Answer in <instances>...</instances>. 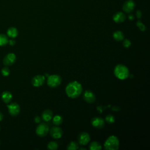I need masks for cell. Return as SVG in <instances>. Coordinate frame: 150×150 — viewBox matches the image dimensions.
<instances>
[{
  "label": "cell",
  "instance_id": "obj_6",
  "mask_svg": "<svg viewBox=\"0 0 150 150\" xmlns=\"http://www.w3.org/2000/svg\"><path fill=\"white\" fill-rule=\"evenodd\" d=\"M9 113L12 116H17L20 113V106L17 103H12L7 105Z\"/></svg>",
  "mask_w": 150,
  "mask_h": 150
},
{
  "label": "cell",
  "instance_id": "obj_5",
  "mask_svg": "<svg viewBox=\"0 0 150 150\" xmlns=\"http://www.w3.org/2000/svg\"><path fill=\"white\" fill-rule=\"evenodd\" d=\"M49 131V126L45 123H40L36 128V134L40 137H45Z\"/></svg>",
  "mask_w": 150,
  "mask_h": 150
},
{
  "label": "cell",
  "instance_id": "obj_36",
  "mask_svg": "<svg viewBox=\"0 0 150 150\" xmlns=\"http://www.w3.org/2000/svg\"><path fill=\"white\" fill-rule=\"evenodd\" d=\"M0 144H1V142H0Z\"/></svg>",
  "mask_w": 150,
  "mask_h": 150
},
{
  "label": "cell",
  "instance_id": "obj_19",
  "mask_svg": "<svg viewBox=\"0 0 150 150\" xmlns=\"http://www.w3.org/2000/svg\"><path fill=\"white\" fill-rule=\"evenodd\" d=\"M52 123L54 125H60L62 124L63 123V118L61 115H56L54 117H52Z\"/></svg>",
  "mask_w": 150,
  "mask_h": 150
},
{
  "label": "cell",
  "instance_id": "obj_30",
  "mask_svg": "<svg viewBox=\"0 0 150 150\" xmlns=\"http://www.w3.org/2000/svg\"><path fill=\"white\" fill-rule=\"evenodd\" d=\"M111 110L113 111H120V108L118 106H113V107H111Z\"/></svg>",
  "mask_w": 150,
  "mask_h": 150
},
{
  "label": "cell",
  "instance_id": "obj_15",
  "mask_svg": "<svg viewBox=\"0 0 150 150\" xmlns=\"http://www.w3.org/2000/svg\"><path fill=\"white\" fill-rule=\"evenodd\" d=\"M53 112L51 110H45L42 114V119L45 122H49L52 120Z\"/></svg>",
  "mask_w": 150,
  "mask_h": 150
},
{
  "label": "cell",
  "instance_id": "obj_17",
  "mask_svg": "<svg viewBox=\"0 0 150 150\" xmlns=\"http://www.w3.org/2000/svg\"><path fill=\"white\" fill-rule=\"evenodd\" d=\"M7 35L11 38H15L18 35V31L15 27H11L7 30Z\"/></svg>",
  "mask_w": 150,
  "mask_h": 150
},
{
  "label": "cell",
  "instance_id": "obj_14",
  "mask_svg": "<svg viewBox=\"0 0 150 150\" xmlns=\"http://www.w3.org/2000/svg\"><path fill=\"white\" fill-rule=\"evenodd\" d=\"M125 15L122 12H117L114 14L113 17V20L115 23H123L125 20Z\"/></svg>",
  "mask_w": 150,
  "mask_h": 150
},
{
  "label": "cell",
  "instance_id": "obj_1",
  "mask_svg": "<svg viewBox=\"0 0 150 150\" xmlns=\"http://www.w3.org/2000/svg\"><path fill=\"white\" fill-rule=\"evenodd\" d=\"M67 96L70 99H76L83 92L82 85L77 81H73L68 84L65 88Z\"/></svg>",
  "mask_w": 150,
  "mask_h": 150
},
{
  "label": "cell",
  "instance_id": "obj_33",
  "mask_svg": "<svg viewBox=\"0 0 150 150\" xmlns=\"http://www.w3.org/2000/svg\"><path fill=\"white\" fill-rule=\"evenodd\" d=\"M97 109L98 111H100V113H101L103 110H104V108H103V106H99V107H97Z\"/></svg>",
  "mask_w": 150,
  "mask_h": 150
},
{
  "label": "cell",
  "instance_id": "obj_21",
  "mask_svg": "<svg viewBox=\"0 0 150 150\" xmlns=\"http://www.w3.org/2000/svg\"><path fill=\"white\" fill-rule=\"evenodd\" d=\"M8 37L5 34H0V46H5L8 43Z\"/></svg>",
  "mask_w": 150,
  "mask_h": 150
},
{
  "label": "cell",
  "instance_id": "obj_35",
  "mask_svg": "<svg viewBox=\"0 0 150 150\" xmlns=\"http://www.w3.org/2000/svg\"><path fill=\"white\" fill-rule=\"evenodd\" d=\"M80 149H85V150H86V148H80Z\"/></svg>",
  "mask_w": 150,
  "mask_h": 150
},
{
  "label": "cell",
  "instance_id": "obj_11",
  "mask_svg": "<svg viewBox=\"0 0 150 150\" xmlns=\"http://www.w3.org/2000/svg\"><path fill=\"white\" fill-rule=\"evenodd\" d=\"M91 124L94 128L100 129L104 127L105 122L103 118L99 117H95L91 120Z\"/></svg>",
  "mask_w": 150,
  "mask_h": 150
},
{
  "label": "cell",
  "instance_id": "obj_27",
  "mask_svg": "<svg viewBox=\"0 0 150 150\" xmlns=\"http://www.w3.org/2000/svg\"><path fill=\"white\" fill-rule=\"evenodd\" d=\"M123 45L124 48H128L131 45V42L128 39H125L123 42Z\"/></svg>",
  "mask_w": 150,
  "mask_h": 150
},
{
  "label": "cell",
  "instance_id": "obj_16",
  "mask_svg": "<svg viewBox=\"0 0 150 150\" xmlns=\"http://www.w3.org/2000/svg\"><path fill=\"white\" fill-rule=\"evenodd\" d=\"M1 98L5 103L9 104L12 101L13 95L11 92L8 91H5L2 93Z\"/></svg>",
  "mask_w": 150,
  "mask_h": 150
},
{
  "label": "cell",
  "instance_id": "obj_4",
  "mask_svg": "<svg viewBox=\"0 0 150 150\" xmlns=\"http://www.w3.org/2000/svg\"><path fill=\"white\" fill-rule=\"evenodd\" d=\"M62 83V78L58 75H52L48 77L47 85L49 87L55 88L58 87Z\"/></svg>",
  "mask_w": 150,
  "mask_h": 150
},
{
  "label": "cell",
  "instance_id": "obj_22",
  "mask_svg": "<svg viewBox=\"0 0 150 150\" xmlns=\"http://www.w3.org/2000/svg\"><path fill=\"white\" fill-rule=\"evenodd\" d=\"M79 148V144L75 141L70 142L67 146V149L68 150H76Z\"/></svg>",
  "mask_w": 150,
  "mask_h": 150
},
{
  "label": "cell",
  "instance_id": "obj_7",
  "mask_svg": "<svg viewBox=\"0 0 150 150\" xmlns=\"http://www.w3.org/2000/svg\"><path fill=\"white\" fill-rule=\"evenodd\" d=\"M83 98L86 102L90 104L93 103L96 99L95 94L90 90H85L83 95Z\"/></svg>",
  "mask_w": 150,
  "mask_h": 150
},
{
  "label": "cell",
  "instance_id": "obj_13",
  "mask_svg": "<svg viewBox=\"0 0 150 150\" xmlns=\"http://www.w3.org/2000/svg\"><path fill=\"white\" fill-rule=\"evenodd\" d=\"M16 59V55L13 53H10L5 56L3 60V63L7 66H11L15 62Z\"/></svg>",
  "mask_w": 150,
  "mask_h": 150
},
{
  "label": "cell",
  "instance_id": "obj_2",
  "mask_svg": "<svg viewBox=\"0 0 150 150\" xmlns=\"http://www.w3.org/2000/svg\"><path fill=\"white\" fill-rule=\"evenodd\" d=\"M114 73L115 76L120 80H125L129 77L130 72L128 68L124 65L119 64L115 66Z\"/></svg>",
  "mask_w": 150,
  "mask_h": 150
},
{
  "label": "cell",
  "instance_id": "obj_9",
  "mask_svg": "<svg viewBox=\"0 0 150 150\" xmlns=\"http://www.w3.org/2000/svg\"><path fill=\"white\" fill-rule=\"evenodd\" d=\"M90 140V135L86 132H82L78 136L79 144L82 146L86 145L87 144H88Z\"/></svg>",
  "mask_w": 150,
  "mask_h": 150
},
{
  "label": "cell",
  "instance_id": "obj_24",
  "mask_svg": "<svg viewBox=\"0 0 150 150\" xmlns=\"http://www.w3.org/2000/svg\"><path fill=\"white\" fill-rule=\"evenodd\" d=\"M105 120L107 123L112 124L115 122V117L114 115H113L111 114H108V115H106V117L105 118Z\"/></svg>",
  "mask_w": 150,
  "mask_h": 150
},
{
  "label": "cell",
  "instance_id": "obj_32",
  "mask_svg": "<svg viewBox=\"0 0 150 150\" xmlns=\"http://www.w3.org/2000/svg\"><path fill=\"white\" fill-rule=\"evenodd\" d=\"M128 20H129L130 21H133V20H134L135 17H134V15H132V14H130V15L128 16Z\"/></svg>",
  "mask_w": 150,
  "mask_h": 150
},
{
  "label": "cell",
  "instance_id": "obj_26",
  "mask_svg": "<svg viewBox=\"0 0 150 150\" xmlns=\"http://www.w3.org/2000/svg\"><path fill=\"white\" fill-rule=\"evenodd\" d=\"M1 73L4 76H8L10 73V69L8 67H4L1 70Z\"/></svg>",
  "mask_w": 150,
  "mask_h": 150
},
{
  "label": "cell",
  "instance_id": "obj_34",
  "mask_svg": "<svg viewBox=\"0 0 150 150\" xmlns=\"http://www.w3.org/2000/svg\"><path fill=\"white\" fill-rule=\"evenodd\" d=\"M3 119V114L1 111H0V121H1Z\"/></svg>",
  "mask_w": 150,
  "mask_h": 150
},
{
  "label": "cell",
  "instance_id": "obj_28",
  "mask_svg": "<svg viewBox=\"0 0 150 150\" xmlns=\"http://www.w3.org/2000/svg\"><path fill=\"white\" fill-rule=\"evenodd\" d=\"M41 120H42V118L39 117V116H36L35 117V118H34V120H35V122L36 123H40L41 122Z\"/></svg>",
  "mask_w": 150,
  "mask_h": 150
},
{
  "label": "cell",
  "instance_id": "obj_23",
  "mask_svg": "<svg viewBox=\"0 0 150 150\" xmlns=\"http://www.w3.org/2000/svg\"><path fill=\"white\" fill-rule=\"evenodd\" d=\"M47 148L51 150H55L58 148V144L55 141H51L48 143Z\"/></svg>",
  "mask_w": 150,
  "mask_h": 150
},
{
  "label": "cell",
  "instance_id": "obj_31",
  "mask_svg": "<svg viewBox=\"0 0 150 150\" xmlns=\"http://www.w3.org/2000/svg\"><path fill=\"white\" fill-rule=\"evenodd\" d=\"M8 44H9L10 45L13 46V45H14L15 44V41L14 39H12L8 41Z\"/></svg>",
  "mask_w": 150,
  "mask_h": 150
},
{
  "label": "cell",
  "instance_id": "obj_25",
  "mask_svg": "<svg viewBox=\"0 0 150 150\" xmlns=\"http://www.w3.org/2000/svg\"><path fill=\"white\" fill-rule=\"evenodd\" d=\"M136 25L137 26V27L139 28V30L141 31H144L146 29L145 26L144 25V24L141 23L140 21H138L136 23Z\"/></svg>",
  "mask_w": 150,
  "mask_h": 150
},
{
  "label": "cell",
  "instance_id": "obj_29",
  "mask_svg": "<svg viewBox=\"0 0 150 150\" xmlns=\"http://www.w3.org/2000/svg\"><path fill=\"white\" fill-rule=\"evenodd\" d=\"M141 16H142V13H141V11H139V10H138L137 12H136V17L138 19H140L141 18Z\"/></svg>",
  "mask_w": 150,
  "mask_h": 150
},
{
  "label": "cell",
  "instance_id": "obj_8",
  "mask_svg": "<svg viewBox=\"0 0 150 150\" xmlns=\"http://www.w3.org/2000/svg\"><path fill=\"white\" fill-rule=\"evenodd\" d=\"M50 132L51 136L55 139H59L62 137L63 131L61 128L58 125L52 127L49 131Z\"/></svg>",
  "mask_w": 150,
  "mask_h": 150
},
{
  "label": "cell",
  "instance_id": "obj_3",
  "mask_svg": "<svg viewBox=\"0 0 150 150\" xmlns=\"http://www.w3.org/2000/svg\"><path fill=\"white\" fill-rule=\"evenodd\" d=\"M119 145L118 138L115 135H110L104 144V149L107 150H117L118 149Z\"/></svg>",
  "mask_w": 150,
  "mask_h": 150
},
{
  "label": "cell",
  "instance_id": "obj_12",
  "mask_svg": "<svg viewBox=\"0 0 150 150\" xmlns=\"http://www.w3.org/2000/svg\"><path fill=\"white\" fill-rule=\"evenodd\" d=\"M135 7V3L133 0H128L124 3L123 10L126 13H130L134 10Z\"/></svg>",
  "mask_w": 150,
  "mask_h": 150
},
{
  "label": "cell",
  "instance_id": "obj_10",
  "mask_svg": "<svg viewBox=\"0 0 150 150\" xmlns=\"http://www.w3.org/2000/svg\"><path fill=\"white\" fill-rule=\"evenodd\" d=\"M45 82V77L41 75H38L34 76L32 79V85L34 87L42 86Z\"/></svg>",
  "mask_w": 150,
  "mask_h": 150
},
{
  "label": "cell",
  "instance_id": "obj_18",
  "mask_svg": "<svg viewBox=\"0 0 150 150\" xmlns=\"http://www.w3.org/2000/svg\"><path fill=\"white\" fill-rule=\"evenodd\" d=\"M113 38L114 39V40H115L116 41H118V42L122 41L124 39V35L123 33V32H121L120 31H116L115 32H114L113 33Z\"/></svg>",
  "mask_w": 150,
  "mask_h": 150
},
{
  "label": "cell",
  "instance_id": "obj_20",
  "mask_svg": "<svg viewBox=\"0 0 150 150\" xmlns=\"http://www.w3.org/2000/svg\"><path fill=\"white\" fill-rule=\"evenodd\" d=\"M89 148L90 150H101L102 149V146L98 142L93 141L89 145Z\"/></svg>",
  "mask_w": 150,
  "mask_h": 150
}]
</instances>
